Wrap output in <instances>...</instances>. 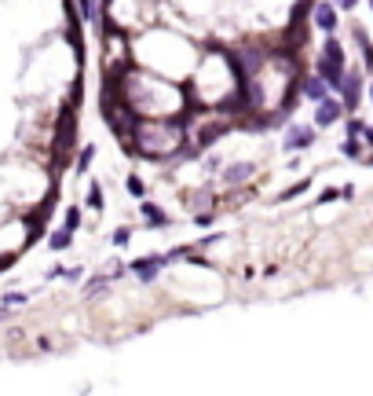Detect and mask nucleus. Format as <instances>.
I'll list each match as a JSON object with an SVG mask.
<instances>
[{
    "mask_svg": "<svg viewBox=\"0 0 373 396\" xmlns=\"http://www.w3.org/2000/svg\"><path fill=\"white\" fill-rule=\"evenodd\" d=\"M110 81L136 118H183V114L194 107L187 85H179L176 78H165L158 70L139 67V62L125 67L121 74H113Z\"/></svg>",
    "mask_w": 373,
    "mask_h": 396,
    "instance_id": "nucleus-1",
    "label": "nucleus"
},
{
    "mask_svg": "<svg viewBox=\"0 0 373 396\" xmlns=\"http://www.w3.org/2000/svg\"><path fill=\"white\" fill-rule=\"evenodd\" d=\"M132 155L147 162H176L190 155V125L183 118H139L132 132Z\"/></svg>",
    "mask_w": 373,
    "mask_h": 396,
    "instance_id": "nucleus-2",
    "label": "nucleus"
},
{
    "mask_svg": "<svg viewBox=\"0 0 373 396\" xmlns=\"http://www.w3.org/2000/svg\"><path fill=\"white\" fill-rule=\"evenodd\" d=\"M102 15L110 30L139 37L143 30L158 26V0H102Z\"/></svg>",
    "mask_w": 373,
    "mask_h": 396,
    "instance_id": "nucleus-3",
    "label": "nucleus"
},
{
    "mask_svg": "<svg viewBox=\"0 0 373 396\" xmlns=\"http://www.w3.org/2000/svg\"><path fill=\"white\" fill-rule=\"evenodd\" d=\"M344 70H348V48L337 33H326L322 48H318V59H315V74H322L326 85L333 88V96H337V88L344 81Z\"/></svg>",
    "mask_w": 373,
    "mask_h": 396,
    "instance_id": "nucleus-4",
    "label": "nucleus"
},
{
    "mask_svg": "<svg viewBox=\"0 0 373 396\" xmlns=\"http://www.w3.org/2000/svg\"><path fill=\"white\" fill-rule=\"evenodd\" d=\"M315 144H318L315 121H286V132H282V150H286V155H300V150H311Z\"/></svg>",
    "mask_w": 373,
    "mask_h": 396,
    "instance_id": "nucleus-5",
    "label": "nucleus"
},
{
    "mask_svg": "<svg viewBox=\"0 0 373 396\" xmlns=\"http://www.w3.org/2000/svg\"><path fill=\"white\" fill-rule=\"evenodd\" d=\"M337 96H340L344 110L355 114L358 103H363V96H366V70L363 67H348V70H344V81L337 88Z\"/></svg>",
    "mask_w": 373,
    "mask_h": 396,
    "instance_id": "nucleus-6",
    "label": "nucleus"
},
{
    "mask_svg": "<svg viewBox=\"0 0 373 396\" xmlns=\"http://www.w3.org/2000/svg\"><path fill=\"white\" fill-rule=\"evenodd\" d=\"M128 272L139 279V286H154V283H158V275L165 272V257H161V253H143V257L128 261Z\"/></svg>",
    "mask_w": 373,
    "mask_h": 396,
    "instance_id": "nucleus-7",
    "label": "nucleus"
},
{
    "mask_svg": "<svg viewBox=\"0 0 373 396\" xmlns=\"http://www.w3.org/2000/svg\"><path fill=\"white\" fill-rule=\"evenodd\" d=\"M311 26L318 33H337L340 30V8L333 0H311Z\"/></svg>",
    "mask_w": 373,
    "mask_h": 396,
    "instance_id": "nucleus-8",
    "label": "nucleus"
},
{
    "mask_svg": "<svg viewBox=\"0 0 373 396\" xmlns=\"http://www.w3.org/2000/svg\"><path fill=\"white\" fill-rule=\"evenodd\" d=\"M344 118H348V110H344L340 96H329V99H322V103H315V114H311V121H315L318 132H322V129H333V125L344 121Z\"/></svg>",
    "mask_w": 373,
    "mask_h": 396,
    "instance_id": "nucleus-9",
    "label": "nucleus"
},
{
    "mask_svg": "<svg viewBox=\"0 0 373 396\" xmlns=\"http://www.w3.org/2000/svg\"><path fill=\"white\" fill-rule=\"evenodd\" d=\"M256 176V162H227L220 165V184L224 187H242Z\"/></svg>",
    "mask_w": 373,
    "mask_h": 396,
    "instance_id": "nucleus-10",
    "label": "nucleus"
},
{
    "mask_svg": "<svg viewBox=\"0 0 373 396\" xmlns=\"http://www.w3.org/2000/svg\"><path fill=\"white\" fill-rule=\"evenodd\" d=\"M300 96L315 107V103H322V99L333 96V88L326 85L322 74H315V70H311V74H300Z\"/></svg>",
    "mask_w": 373,
    "mask_h": 396,
    "instance_id": "nucleus-11",
    "label": "nucleus"
},
{
    "mask_svg": "<svg viewBox=\"0 0 373 396\" xmlns=\"http://www.w3.org/2000/svg\"><path fill=\"white\" fill-rule=\"evenodd\" d=\"M337 150H340V158H348V162H366V155H370L366 144H363V136H352V132L337 144Z\"/></svg>",
    "mask_w": 373,
    "mask_h": 396,
    "instance_id": "nucleus-12",
    "label": "nucleus"
},
{
    "mask_svg": "<svg viewBox=\"0 0 373 396\" xmlns=\"http://www.w3.org/2000/svg\"><path fill=\"white\" fill-rule=\"evenodd\" d=\"M139 216H143L150 227H169V224H172V216H169V213H161V209L154 206V202H147V198L139 202Z\"/></svg>",
    "mask_w": 373,
    "mask_h": 396,
    "instance_id": "nucleus-13",
    "label": "nucleus"
},
{
    "mask_svg": "<svg viewBox=\"0 0 373 396\" xmlns=\"http://www.w3.org/2000/svg\"><path fill=\"white\" fill-rule=\"evenodd\" d=\"M73 235H77V232H73V227H66V224H62V227H55V232L48 235V250H51V253L70 250V246H73Z\"/></svg>",
    "mask_w": 373,
    "mask_h": 396,
    "instance_id": "nucleus-14",
    "label": "nucleus"
},
{
    "mask_svg": "<svg viewBox=\"0 0 373 396\" xmlns=\"http://www.w3.org/2000/svg\"><path fill=\"white\" fill-rule=\"evenodd\" d=\"M113 286V275L107 272V275H95V279H88V286H84V298H102Z\"/></svg>",
    "mask_w": 373,
    "mask_h": 396,
    "instance_id": "nucleus-15",
    "label": "nucleus"
},
{
    "mask_svg": "<svg viewBox=\"0 0 373 396\" xmlns=\"http://www.w3.org/2000/svg\"><path fill=\"white\" fill-rule=\"evenodd\" d=\"M125 191H128L136 202H143V198H147V180H143L139 173H128V176H125Z\"/></svg>",
    "mask_w": 373,
    "mask_h": 396,
    "instance_id": "nucleus-16",
    "label": "nucleus"
},
{
    "mask_svg": "<svg viewBox=\"0 0 373 396\" xmlns=\"http://www.w3.org/2000/svg\"><path fill=\"white\" fill-rule=\"evenodd\" d=\"M84 209H92V213H102V209H107V202H102V184H88Z\"/></svg>",
    "mask_w": 373,
    "mask_h": 396,
    "instance_id": "nucleus-17",
    "label": "nucleus"
},
{
    "mask_svg": "<svg viewBox=\"0 0 373 396\" xmlns=\"http://www.w3.org/2000/svg\"><path fill=\"white\" fill-rule=\"evenodd\" d=\"M92 162H95V144H84L81 155H77V173H88V169H92Z\"/></svg>",
    "mask_w": 373,
    "mask_h": 396,
    "instance_id": "nucleus-18",
    "label": "nucleus"
},
{
    "mask_svg": "<svg viewBox=\"0 0 373 396\" xmlns=\"http://www.w3.org/2000/svg\"><path fill=\"white\" fill-rule=\"evenodd\" d=\"M81 221H84V206H66V216H62V224L77 232V227H81Z\"/></svg>",
    "mask_w": 373,
    "mask_h": 396,
    "instance_id": "nucleus-19",
    "label": "nucleus"
},
{
    "mask_svg": "<svg viewBox=\"0 0 373 396\" xmlns=\"http://www.w3.org/2000/svg\"><path fill=\"white\" fill-rule=\"evenodd\" d=\"M26 301H30V293H26V290H15V293H4V298H0L4 309H19V304H26Z\"/></svg>",
    "mask_w": 373,
    "mask_h": 396,
    "instance_id": "nucleus-20",
    "label": "nucleus"
},
{
    "mask_svg": "<svg viewBox=\"0 0 373 396\" xmlns=\"http://www.w3.org/2000/svg\"><path fill=\"white\" fill-rule=\"evenodd\" d=\"M307 187H311V180H300V184H293L289 191H282V198H278V202H293V198H300Z\"/></svg>",
    "mask_w": 373,
    "mask_h": 396,
    "instance_id": "nucleus-21",
    "label": "nucleus"
},
{
    "mask_svg": "<svg viewBox=\"0 0 373 396\" xmlns=\"http://www.w3.org/2000/svg\"><path fill=\"white\" fill-rule=\"evenodd\" d=\"M77 11H81V19L88 22V26H92V22L99 19V15H95V4H92V0H77Z\"/></svg>",
    "mask_w": 373,
    "mask_h": 396,
    "instance_id": "nucleus-22",
    "label": "nucleus"
},
{
    "mask_svg": "<svg viewBox=\"0 0 373 396\" xmlns=\"http://www.w3.org/2000/svg\"><path fill=\"white\" fill-rule=\"evenodd\" d=\"M110 242H113V246H128V242H132V227H118Z\"/></svg>",
    "mask_w": 373,
    "mask_h": 396,
    "instance_id": "nucleus-23",
    "label": "nucleus"
},
{
    "mask_svg": "<svg viewBox=\"0 0 373 396\" xmlns=\"http://www.w3.org/2000/svg\"><path fill=\"white\" fill-rule=\"evenodd\" d=\"M333 4H337L340 11H355L358 4H363V0H333Z\"/></svg>",
    "mask_w": 373,
    "mask_h": 396,
    "instance_id": "nucleus-24",
    "label": "nucleus"
},
{
    "mask_svg": "<svg viewBox=\"0 0 373 396\" xmlns=\"http://www.w3.org/2000/svg\"><path fill=\"white\" fill-rule=\"evenodd\" d=\"M366 99H370V103H373V81L366 85Z\"/></svg>",
    "mask_w": 373,
    "mask_h": 396,
    "instance_id": "nucleus-25",
    "label": "nucleus"
},
{
    "mask_svg": "<svg viewBox=\"0 0 373 396\" xmlns=\"http://www.w3.org/2000/svg\"><path fill=\"white\" fill-rule=\"evenodd\" d=\"M366 4H370V11H373V0H366Z\"/></svg>",
    "mask_w": 373,
    "mask_h": 396,
    "instance_id": "nucleus-26",
    "label": "nucleus"
}]
</instances>
